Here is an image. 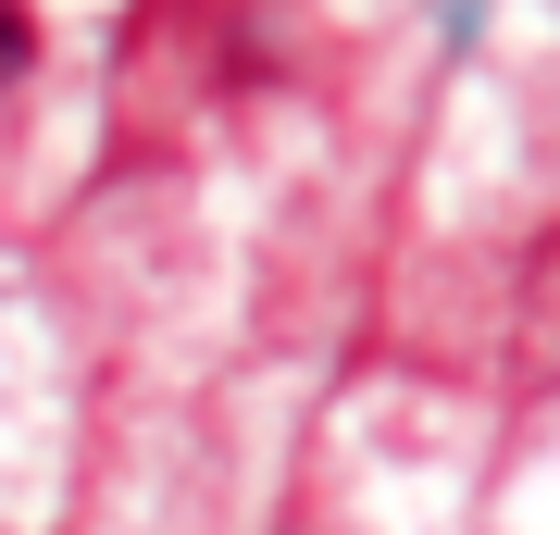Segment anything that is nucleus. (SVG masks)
Masks as SVG:
<instances>
[{
    "label": "nucleus",
    "mask_w": 560,
    "mask_h": 535,
    "mask_svg": "<svg viewBox=\"0 0 560 535\" xmlns=\"http://www.w3.org/2000/svg\"><path fill=\"white\" fill-rule=\"evenodd\" d=\"M25 62H38V13H25V0H0V88H13Z\"/></svg>",
    "instance_id": "nucleus-1"
}]
</instances>
